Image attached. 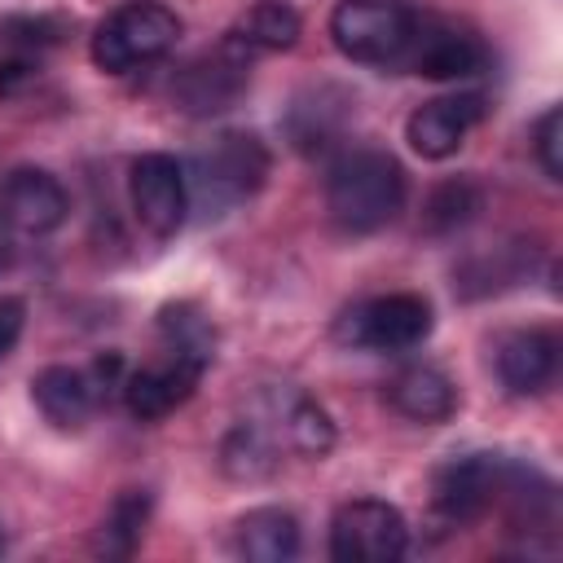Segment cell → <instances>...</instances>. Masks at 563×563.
<instances>
[{
	"label": "cell",
	"instance_id": "cell-16",
	"mask_svg": "<svg viewBox=\"0 0 563 563\" xmlns=\"http://www.w3.org/2000/svg\"><path fill=\"white\" fill-rule=\"evenodd\" d=\"M233 554L246 563H286L299 554V519L282 506L246 510L233 523Z\"/></svg>",
	"mask_w": 563,
	"mask_h": 563
},
{
	"label": "cell",
	"instance_id": "cell-11",
	"mask_svg": "<svg viewBox=\"0 0 563 563\" xmlns=\"http://www.w3.org/2000/svg\"><path fill=\"white\" fill-rule=\"evenodd\" d=\"M484 44L479 35H471L457 22L444 18H418L413 26V44L405 53V62L413 66V75L427 79H466L475 70H484Z\"/></svg>",
	"mask_w": 563,
	"mask_h": 563
},
{
	"label": "cell",
	"instance_id": "cell-18",
	"mask_svg": "<svg viewBox=\"0 0 563 563\" xmlns=\"http://www.w3.org/2000/svg\"><path fill=\"white\" fill-rule=\"evenodd\" d=\"M31 396L40 405V413L62 427V431H79L88 422V413L101 405L88 374L84 369H70V365H48L31 378Z\"/></svg>",
	"mask_w": 563,
	"mask_h": 563
},
{
	"label": "cell",
	"instance_id": "cell-23",
	"mask_svg": "<svg viewBox=\"0 0 563 563\" xmlns=\"http://www.w3.org/2000/svg\"><path fill=\"white\" fill-rule=\"evenodd\" d=\"M145 519H150V493L145 488H123L106 519H101V532H97V550L106 559H132V550L141 545V532H145Z\"/></svg>",
	"mask_w": 563,
	"mask_h": 563
},
{
	"label": "cell",
	"instance_id": "cell-28",
	"mask_svg": "<svg viewBox=\"0 0 563 563\" xmlns=\"http://www.w3.org/2000/svg\"><path fill=\"white\" fill-rule=\"evenodd\" d=\"M0 554H4V532H0Z\"/></svg>",
	"mask_w": 563,
	"mask_h": 563
},
{
	"label": "cell",
	"instance_id": "cell-24",
	"mask_svg": "<svg viewBox=\"0 0 563 563\" xmlns=\"http://www.w3.org/2000/svg\"><path fill=\"white\" fill-rule=\"evenodd\" d=\"M53 44H62L57 18H4L0 22V48L18 57H44Z\"/></svg>",
	"mask_w": 563,
	"mask_h": 563
},
{
	"label": "cell",
	"instance_id": "cell-12",
	"mask_svg": "<svg viewBox=\"0 0 563 563\" xmlns=\"http://www.w3.org/2000/svg\"><path fill=\"white\" fill-rule=\"evenodd\" d=\"M484 119V97L479 92H457V97H435L422 101L409 123H405V141L413 154L422 158H449L462 150L466 132Z\"/></svg>",
	"mask_w": 563,
	"mask_h": 563
},
{
	"label": "cell",
	"instance_id": "cell-3",
	"mask_svg": "<svg viewBox=\"0 0 563 563\" xmlns=\"http://www.w3.org/2000/svg\"><path fill=\"white\" fill-rule=\"evenodd\" d=\"M180 40V18L158 0H128L92 31V62L106 75H132L163 62Z\"/></svg>",
	"mask_w": 563,
	"mask_h": 563
},
{
	"label": "cell",
	"instance_id": "cell-1",
	"mask_svg": "<svg viewBox=\"0 0 563 563\" xmlns=\"http://www.w3.org/2000/svg\"><path fill=\"white\" fill-rule=\"evenodd\" d=\"M405 207V167L374 145L343 150L325 172V211L347 233H374Z\"/></svg>",
	"mask_w": 563,
	"mask_h": 563
},
{
	"label": "cell",
	"instance_id": "cell-7",
	"mask_svg": "<svg viewBox=\"0 0 563 563\" xmlns=\"http://www.w3.org/2000/svg\"><path fill=\"white\" fill-rule=\"evenodd\" d=\"M251 57H255V53H251L233 31H229L216 48L198 53V57L176 75V84H172L176 106H180L185 114H198V119L229 110V106L246 92Z\"/></svg>",
	"mask_w": 563,
	"mask_h": 563
},
{
	"label": "cell",
	"instance_id": "cell-21",
	"mask_svg": "<svg viewBox=\"0 0 563 563\" xmlns=\"http://www.w3.org/2000/svg\"><path fill=\"white\" fill-rule=\"evenodd\" d=\"M303 22L286 0H260L246 9V18L233 26V35L251 48V53H277V48H295Z\"/></svg>",
	"mask_w": 563,
	"mask_h": 563
},
{
	"label": "cell",
	"instance_id": "cell-4",
	"mask_svg": "<svg viewBox=\"0 0 563 563\" xmlns=\"http://www.w3.org/2000/svg\"><path fill=\"white\" fill-rule=\"evenodd\" d=\"M418 13L400 0H339L330 13V40L361 66H400L413 44Z\"/></svg>",
	"mask_w": 563,
	"mask_h": 563
},
{
	"label": "cell",
	"instance_id": "cell-17",
	"mask_svg": "<svg viewBox=\"0 0 563 563\" xmlns=\"http://www.w3.org/2000/svg\"><path fill=\"white\" fill-rule=\"evenodd\" d=\"M387 400L396 413H405L409 422H444L457 409V387L444 369L435 365H405L391 383H387Z\"/></svg>",
	"mask_w": 563,
	"mask_h": 563
},
{
	"label": "cell",
	"instance_id": "cell-9",
	"mask_svg": "<svg viewBox=\"0 0 563 563\" xmlns=\"http://www.w3.org/2000/svg\"><path fill=\"white\" fill-rule=\"evenodd\" d=\"M128 194H132V211L145 233H154V238L180 233V224L189 216V185H185V167L172 154L150 150V154L132 158Z\"/></svg>",
	"mask_w": 563,
	"mask_h": 563
},
{
	"label": "cell",
	"instance_id": "cell-22",
	"mask_svg": "<svg viewBox=\"0 0 563 563\" xmlns=\"http://www.w3.org/2000/svg\"><path fill=\"white\" fill-rule=\"evenodd\" d=\"M479 207H484V194H479V185L471 180V176H449V180H440L431 194H427V202H422V224H427V233H457V229H466L475 216H479Z\"/></svg>",
	"mask_w": 563,
	"mask_h": 563
},
{
	"label": "cell",
	"instance_id": "cell-6",
	"mask_svg": "<svg viewBox=\"0 0 563 563\" xmlns=\"http://www.w3.org/2000/svg\"><path fill=\"white\" fill-rule=\"evenodd\" d=\"M405 550L409 523L383 497H352L330 519V559L339 563H396Z\"/></svg>",
	"mask_w": 563,
	"mask_h": 563
},
{
	"label": "cell",
	"instance_id": "cell-19",
	"mask_svg": "<svg viewBox=\"0 0 563 563\" xmlns=\"http://www.w3.org/2000/svg\"><path fill=\"white\" fill-rule=\"evenodd\" d=\"M273 422H277V435L286 440V449H295V453H303V457H321V453H330V444H334V422H330V413H325L317 400L299 396V391H282V396L273 400Z\"/></svg>",
	"mask_w": 563,
	"mask_h": 563
},
{
	"label": "cell",
	"instance_id": "cell-15",
	"mask_svg": "<svg viewBox=\"0 0 563 563\" xmlns=\"http://www.w3.org/2000/svg\"><path fill=\"white\" fill-rule=\"evenodd\" d=\"M347 110H352V101H347V92L334 88V84H317V88L299 92V97L290 101V114H286V136H290V145H295L299 154H325V150L339 141V132H343V123H347Z\"/></svg>",
	"mask_w": 563,
	"mask_h": 563
},
{
	"label": "cell",
	"instance_id": "cell-8",
	"mask_svg": "<svg viewBox=\"0 0 563 563\" xmlns=\"http://www.w3.org/2000/svg\"><path fill=\"white\" fill-rule=\"evenodd\" d=\"M207 365H211L207 352H189V347H167L163 343V356L158 361H150V365H141V369H132L123 378V405H128V413L141 418V422L167 418L172 409H180L194 396V387H198V378H202Z\"/></svg>",
	"mask_w": 563,
	"mask_h": 563
},
{
	"label": "cell",
	"instance_id": "cell-14",
	"mask_svg": "<svg viewBox=\"0 0 563 563\" xmlns=\"http://www.w3.org/2000/svg\"><path fill=\"white\" fill-rule=\"evenodd\" d=\"M559 374V339L550 330H515L497 343V378L510 396H537Z\"/></svg>",
	"mask_w": 563,
	"mask_h": 563
},
{
	"label": "cell",
	"instance_id": "cell-27",
	"mask_svg": "<svg viewBox=\"0 0 563 563\" xmlns=\"http://www.w3.org/2000/svg\"><path fill=\"white\" fill-rule=\"evenodd\" d=\"M13 260H18L13 220H9V211H4V202H0V273H9V268H13Z\"/></svg>",
	"mask_w": 563,
	"mask_h": 563
},
{
	"label": "cell",
	"instance_id": "cell-13",
	"mask_svg": "<svg viewBox=\"0 0 563 563\" xmlns=\"http://www.w3.org/2000/svg\"><path fill=\"white\" fill-rule=\"evenodd\" d=\"M0 202L13 220V229H22L31 238H44V233L62 229V220L70 211V198H66L62 180L44 167H13L0 185Z\"/></svg>",
	"mask_w": 563,
	"mask_h": 563
},
{
	"label": "cell",
	"instance_id": "cell-10",
	"mask_svg": "<svg viewBox=\"0 0 563 563\" xmlns=\"http://www.w3.org/2000/svg\"><path fill=\"white\" fill-rule=\"evenodd\" d=\"M501 471H506V457H493V453L449 457L435 471V479H431V510L444 523H471V519H479L484 510L497 506Z\"/></svg>",
	"mask_w": 563,
	"mask_h": 563
},
{
	"label": "cell",
	"instance_id": "cell-25",
	"mask_svg": "<svg viewBox=\"0 0 563 563\" xmlns=\"http://www.w3.org/2000/svg\"><path fill=\"white\" fill-rule=\"evenodd\" d=\"M532 150H537V163L550 180H563V110L550 106L537 128H532Z\"/></svg>",
	"mask_w": 563,
	"mask_h": 563
},
{
	"label": "cell",
	"instance_id": "cell-26",
	"mask_svg": "<svg viewBox=\"0 0 563 563\" xmlns=\"http://www.w3.org/2000/svg\"><path fill=\"white\" fill-rule=\"evenodd\" d=\"M22 325H26V303L18 295H0V361L18 347Z\"/></svg>",
	"mask_w": 563,
	"mask_h": 563
},
{
	"label": "cell",
	"instance_id": "cell-20",
	"mask_svg": "<svg viewBox=\"0 0 563 563\" xmlns=\"http://www.w3.org/2000/svg\"><path fill=\"white\" fill-rule=\"evenodd\" d=\"M220 466L233 479H260L277 466V431L264 427L260 418H242L229 427L220 444Z\"/></svg>",
	"mask_w": 563,
	"mask_h": 563
},
{
	"label": "cell",
	"instance_id": "cell-2",
	"mask_svg": "<svg viewBox=\"0 0 563 563\" xmlns=\"http://www.w3.org/2000/svg\"><path fill=\"white\" fill-rule=\"evenodd\" d=\"M185 167L189 185V211L224 216L229 207L255 198L268 180V150L255 132H220L211 145H202Z\"/></svg>",
	"mask_w": 563,
	"mask_h": 563
},
{
	"label": "cell",
	"instance_id": "cell-5",
	"mask_svg": "<svg viewBox=\"0 0 563 563\" xmlns=\"http://www.w3.org/2000/svg\"><path fill=\"white\" fill-rule=\"evenodd\" d=\"M431 334V303L413 290L374 295L347 308L334 325V339L365 352H409Z\"/></svg>",
	"mask_w": 563,
	"mask_h": 563
}]
</instances>
